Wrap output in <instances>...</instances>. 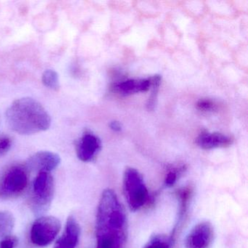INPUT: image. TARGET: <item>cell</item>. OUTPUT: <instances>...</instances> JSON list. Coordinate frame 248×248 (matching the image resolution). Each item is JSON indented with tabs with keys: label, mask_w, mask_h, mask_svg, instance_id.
Wrapping results in <instances>:
<instances>
[{
	"label": "cell",
	"mask_w": 248,
	"mask_h": 248,
	"mask_svg": "<svg viewBox=\"0 0 248 248\" xmlns=\"http://www.w3.org/2000/svg\"><path fill=\"white\" fill-rule=\"evenodd\" d=\"M54 180L50 172L37 174L31 186L30 203L36 214H41L48 210L54 196Z\"/></svg>",
	"instance_id": "cell-3"
},
{
	"label": "cell",
	"mask_w": 248,
	"mask_h": 248,
	"mask_svg": "<svg viewBox=\"0 0 248 248\" xmlns=\"http://www.w3.org/2000/svg\"><path fill=\"white\" fill-rule=\"evenodd\" d=\"M97 244L124 248L127 239V217L118 197L111 189L105 190L98 204L96 217Z\"/></svg>",
	"instance_id": "cell-1"
},
{
	"label": "cell",
	"mask_w": 248,
	"mask_h": 248,
	"mask_svg": "<svg viewBox=\"0 0 248 248\" xmlns=\"http://www.w3.org/2000/svg\"><path fill=\"white\" fill-rule=\"evenodd\" d=\"M101 140L92 133H85L77 145V155L82 162H91L99 152Z\"/></svg>",
	"instance_id": "cell-9"
},
{
	"label": "cell",
	"mask_w": 248,
	"mask_h": 248,
	"mask_svg": "<svg viewBox=\"0 0 248 248\" xmlns=\"http://www.w3.org/2000/svg\"><path fill=\"white\" fill-rule=\"evenodd\" d=\"M12 146V140L9 137H0V157L8 153Z\"/></svg>",
	"instance_id": "cell-17"
},
{
	"label": "cell",
	"mask_w": 248,
	"mask_h": 248,
	"mask_svg": "<svg viewBox=\"0 0 248 248\" xmlns=\"http://www.w3.org/2000/svg\"><path fill=\"white\" fill-rule=\"evenodd\" d=\"M123 190L130 210L137 211L149 200V191L141 175L134 168H127L123 177Z\"/></svg>",
	"instance_id": "cell-4"
},
{
	"label": "cell",
	"mask_w": 248,
	"mask_h": 248,
	"mask_svg": "<svg viewBox=\"0 0 248 248\" xmlns=\"http://www.w3.org/2000/svg\"><path fill=\"white\" fill-rule=\"evenodd\" d=\"M14 216L10 212H0V240L9 236L14 226Z\"/></svg>",
	"instance_id": "cell-13"
},
{
	"label": "cell",
	"mask_w": 248,
	"mask_h": 248,
	"mask_svg": "<svg viewBox=\"0 0 248 248\" xmlns=\"http://www.w3.org/2000/svg\"><path fill=\"white\" fill-rule=\"evenodd\" d=\"M61 158L57 154L51 152H40L29 159L27 168L31 171L50 172L60 165Z\"/></svg>",
	"instance_id": "cell-8"
},
{
	"label": "cell",
	"mask_w": 248,
	"mask_h": 248,
	"mask_svg": "<svg viewBox=\"0 0 248 248\" xmlns=\"http://www.w3.org/2000/svg\"><path fill=\"white\" fill-rule=\"evenodd\" d=\"M152 85V78L144 79H128L117 83L115 88L120 93L128 95L146 92L150 89Z\"/></svg>",
	"instance_id": "cell-12"
},
{
	"label": "cell",
	"mask_w": 248,
	"mask_h": 248,
	"mask_svg": "<svg viewBox=\"0 0 248 248\" xmlns=\"http://www.w3.org/2000/svg\"><path fill=\"white\" fill-rule=\"evenodd\" d=\"M177 178H178V173L176 171L171 170L167 174L165 177V184L166 186L171 187L176 182Z\"/></svg>",
	"instance_id": "cell-20"
},
{
	"label": "cell",
	"mask_w": 248,
	"mask_h": 248,
	"mask_svg": "<svg viewBox=\"0 0 248 248\" xmlns=\"http://www.w3.org/2000/svg\"><path fill=\"white\" fill-rule=\"evenodd\" d=\"M214 239V229L210 222L196 225L187 235L186 248H210Z\"/></svg>",
	"instance_id": "cell-7"
},
{
	"label": "cell",
	"mask_w": 248,
	"mask_h": 248,
	"mask_svg": "<svg viewBox=\"0 0 248 248\" xmlns=\"http://www.w3.org/2000/svg\"><path fill=\"white\" fill-rule=\"evenodd\" d=\"M80 237V226L74 216H69L62 236L58 239L54 248H77Z\"/></svg>",
	"instance_id": "cell-10"
},
{
	"label": "cell",
	"mask_w": 248,
	"mask_h": 248,
	"mask_svg": "<svg viewBox=\"0 0 248 248\" xmlns=\"http://www.w3.org/2000/svg\"><path fill=\"white\" fill-rule=\"evenodd\" d=\"M143 248H170V242L165 236H156L152 238Z\"/></svg>",
	"instance_id": "cell-15"
},
{
	"label": "cell",
	"mask_w": 248,
	"mask_h": 248,
	"mask_svg": "<svg viewBox=\"0 0 248 248\" xmlns=\"http://www.w3.org/2000/svg\"><path fill=\"white\" fill-rule=\"evenodd\" d=\"M110 127H111V130L115 132H120L122 130L121 124L119 122L117 121L111 122V124H110Z\"/></svg>",
	"instance_id": "cell-21"
},
{
	"label": "cell",
	"mask_w": 248,
	"mask_h": 248,
	"mask_svg": "<svg viewBox=\"0 0 248 248\" xmlns=\"http://www.w3.org/2000/svg\"><path fill=\"white\" fill-rule=\"evenodd\" d=\"M10 127L21 135H32L48 130L51 117L40 103L31 98L14 101L6 111Z\"/></svg>",
	"instance_id": "cell-2"
},
{
	"label": "cell",
	"mask_w": 248,
	"mask_h": 248,
	"mask_svg": "<svg viewBox=\"0 0 248 248\" xmlns=\"http://www.w3.org/2000/svg\"><path fill=\"white\" fill-rule=\"evenodd\" d=\"M42 80L47 88L53 90H58L59 88V75L54 70H46L43 73Z\"/></svg>",
	"instance_id": "cell-14"
},
{
	"label": "cell",
	"mask_w": 248,
	"mask_h": 248,
	"mask_svg": "<svg viewBox=\"0 0 248 248\" xmlns=\"http://www.w3.org/2000/svg\"><path fill=\"white\" fill-rule=\"evenodd\" d=\"M197 107L201 111H213L216 109V106L213 101L208 99H201L197 102Z\"/></svg>",
	"instance_id": "cell-19"
},
{
	"label": "cell",
	"mask_w": 248,
	"mask_h": 248,
	"mask_svg": "<svg viewBox=\"0 0 248 248\" xmlns=\"http://www.w3.org/2000/svg\"><path fill=\"white\" fill-rule=\"evenodd\" d=\"M18 239L16 236H8L0 240V248H16Z\"/></svg>",
	"instance_id": "cell-18"
},
{
	"label": "cell",
	"mask_w": 248,
	"mask_h": 248,
	"mask_svg": "<svg viewBox=\"0 0 248 248\" xmlns=\"http://www.w3.org/2000/svg\"><path fill=\"white\" fill-rule=\"evenodd\" d=\"M28 182V174L25 168L18 165L12 167L0 180V198L18 197L27 188Z\"/></svg>",
	"instance_id": "cell-5"
},
{
	"label": "cell",
	"mask_w": 248,
	"mask_h": 248,
	"mask_svg": "<svg viewBox=\"0 0 248 248\" xmlns=\"http://www.w3.org/2000/svg\"><path fill=\"white\" fill-rule=\"evenodd\" d=\"M61 229V222L53 216L40 217L33 223L30 232L31 242L39 247L52 243Z\"/></svg>",
	"instance_id": "cell-6"
},
{
	"label": "cell",
	"mask_w": 248,
	"mask_h": 248,
	"mask_svg": "<svg viewBox=\"0 0 248 248\" xmlns=\"http://www.w3.org/2000/svg\"><path fill=\"white\" fill-rule=\"evenodd\" d=\"M96 248H115L111 245H105V244H97Z\"/></svg>",
	"instance_id": "cell-22"
},
{
	"label": "cell",
	"mask_w": 248,
	"mask_h": 248,
	"mask_svg": "<svg viewBox=\"0 0 248 248\" xmlns=\"http://www.w3.org/2000/svg\"><path fill=\"white\" fill-rule=\"evenodd\" d=\"M152 87L153 88V91H152V95H151L150 98H149V101H148L147 107L149 109H153L154 107H155L156 94H157L159 84H160V77H153V78H152Z\"/></svg>",
	"instance_id": "cell-16"
},
{
	"label": "cell",
	"mask_w": 248,
	"mask_h": 248,
	"mask_svg": "<svg viewBox=\"0 0 248 248\" xmlns=\"http://www.w3.org/2000/svg\"><path fill=\"white\" fill-rule=\"evenodd\" d=\"M232 138L219 133H202L196 139L198 146L205 150L227 147L232 144Z\"/></svg>",
	"instance_id": "cell-11"
}]
</instances>
